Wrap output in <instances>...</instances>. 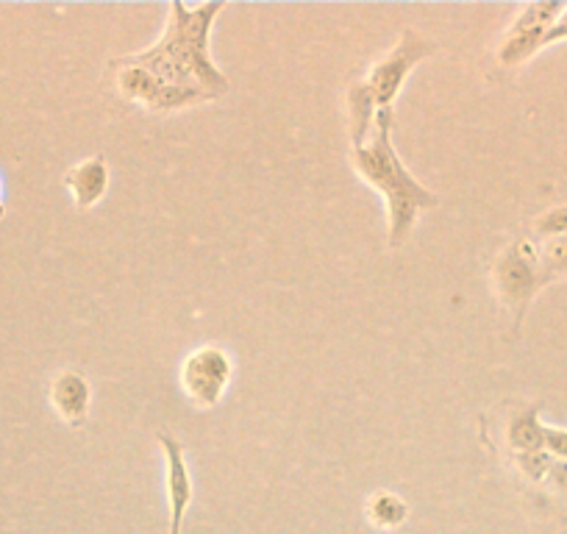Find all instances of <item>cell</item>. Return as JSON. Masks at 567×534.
Returning <instances> with one entry per match:
<instances>
[{"label": "cell", "instance_id": "6da1fadb", "mask_svg": "<svg viewBox=\"0 0 567 534\" xmlns=\"http://www.w3.org/2000/svg\"><path fill=\"white\" fill-rule=\"evenodd\" d=\"M226 3L187 7L182 0H173L159 40L145 51L128 53L125 59L154 73L162 84L173 90L195 92L206 103L220 101L228 95L231 84L212 62L209 37Z\"/></svg>", "mask_w": 567, "mask_h": 534}, {"label": "cell", "instance_id": "7a4b0ae2", "mask_svg": "<svg viewBox=\"0 0 567 534\" xmlns=\"http://www.w3.org/2000/svg\"><path fill=\"white\" fill-rule=\"evenodd\" d=\"M392 125H395V109H384L375 114L373 140L351 151V167L368 187L384 195L386 206V243L390 248H401L417 223V217L429 209H437L440 195L423 187L409 173L392 145Z\"/></svg>", "mask_w": 567, "mask_h": 534}, {"label": "cell", "instance_id": "3957f363", "mask_svg": "<svg viewBox=\"0 0 567 534\" xmlns=\"http://www.w3.org/2000/svg\"><path fill=\"white\" fill-rule=\"evenodd\" d=\"M440 51L437 42L425 40L417 31H403L398 45H392L379 62L370 64L368 73L348 86V131H351L353 148L368 143L373 131L375 114L392 109L395 97L401 95L403 84L420 62L432 59Z\"/></svg>", "mask_w": 567, "mask_h": 534}, {"label": "cell", "instance_id": "277c9868", "mask_svg": "<svg viewBox=\"0 0 567 534\" xmlns=\"http://www.w3.org/2000/svg\"><path fill=\"white\" fill-rule=\"evenodd\" d=\"M493 292L506 312L515 315V326H520L523 315L528 312L537 292L548 285L539 265V250L532 239H515L506 245L493 261Z\"/></svg>", "mask_w": 567, "mask_h": 534}, {"label": "cell", "instance_id": "5b68a950", "mask_svg": "<svg viewBox=\"0 0 567 534\" xmlns=\"http://www.w3.org/2000/svg\"><path fill=\"white\" fill-rule=\"evenodd\" d=\"M109 81H112L114 92H117L123 101L134 103V106L145 109V112L154 114H176L184 112V109H193L206 103L204 97L195 95V92L173 90V86L162 84L154 73H148L140 64L128 62L125 57L112 59L106 64Z\"/></svg>", "mask_w": 567, "mask_h": 534}, {"label": "cell", "instance_id": "8992f818", "mask_svg": "<svg viewBox=\"0 0 567 534\" xmlns=\"http://www.w3.org/2000/svg\"><path fill=\"white\" fill-rule=\"evenodd\" d=\"M234 362L226 348L220 346H200L184 357L178 381H182L184 396L189 404L198 410H212L223 401L228 384H231Z\"/></svg>", "mask_w": 567, "mask_h": 534}, {"label": "cell", "instance_id": "52a82bcc", "mask_svg": "<svg viewBox=\"0 0 567 534\" xmlns=\"http://www.w3.org/2000/svg\"><path fill=\"white\" fill-rule=\"evenodd\" d=\"M565 7L567 3L554 0V3H526V7L517 9V14L501 37L498 51H495L501 68H520L539 51H545V34L550 31L554 20L565 12Z\"/></svg>", "mask_w": 567, "mask_h": 534}, {"label": "cell", "instance_id": "ba28073f", "mask_svg": "<svg viewBox=\"0 0 567 534\" xmlns=\"http://www.w3.org/2000/svg\"><path fill=\"white\" fill-rule=\"evenodd\" d=\"M159 449L165 456V490H167V510H171V526L167 534H182L184 517L195 501V482L187 468L184 445L171 434H159Z\"/></svg>", "mask_w": 567, "mask_h": 534}, {"label": "cell", "instance_id": "9c48e42d", "mask_svg": "<svg viewBox=\"0 0 567 534\" xmlns=\"http://www.w3.org/2000/svg\"><path fill=\"white\" fill-rule=\"evenodd\" d=\"M51 407L68 427H84L92 404V387L79 370H59L51 381Z\"/></svg>", "mask_w": 567, "mask_h": 534}, {"label": "cell", "instance_id": "30bf717a", "mask_svg": "<svg viewBox=\"0 0 567 534\" xmlns=\"http://www.w3.org/2000/svg\"><path fill=\"white\" fill-rule=\"evenodd\" d=\"M64 187H68L73 206L79 212L92 209L103 201L109 193V165L103 156H90V160L79 162L64 173Z\"/></svg>", "mask_w": 567, "mask_h": 534}, {"label": "cell", "instance_id": "8fae6325", "mask_svg": "<svg viewBox=\"0 0 567 534\" xmlns=\"http://www.w3.org/2000/svg\"><path fill=\"white\" fill-rule=\"evenodd\" d=\"M539 410L543 404H517L512 407L504 423L506 449L512 454H537L545 451V427L539 423Z\"/></svg>", "mask_w": 567, "mask_h": 534}, {"label": "cell", "instance_id": "7c38bea8", "mask_svg": "<svg viewBox=\"0 0 567 534\" xmlns=\"http://www.w3.org/2000/svg\"><path fill=\"white\" fill-rule=\"evenodd\" d=\"M364 512H368V521L373 523L375 528H384V532L398 528L409 517L406 501H403L401 495L390 493V490H379V493L370 495Z\"/></svg>", "mask_w": 567, "mask_h": 534}, {"label": "cell", "instance_id": "4fadbf2b", "mask_svg": "<svg viewBox=\"0 0 567 534\" xmlns=\"http://www.w3.org/2000/svg\"><path fill=\"white\" fill-rule=\"evenodd\" d=\"M539 250V265H543L545 279L556 281V279H567V234L565 237H554L545 239L543 245H537Z\"/></svg>", "mask_w": 567, "mask_h": 534}, {"label": "cell", "instance_id": "5bb4252c", "mask_svg": "<svg viewBox=\"0 0 567 534\" xmlns=\"http://www.w3.org/2000/svg\"><path fill=\"white\" fill-rule=\"evenodd\" d=\"M534 234H537L539 239H554V237H565L567 234V204L565 206H554V209L543 212V215L537 217V220L532 223Z\"/></svg>", "mask_w": 567, "mask_h": 534}, {"label": "cell", "instance_id": "9a60e30c", "mask_svg": "<svg viewBox=\"0 0 567 534\" xmlns=\"http://www.w3.org/2000/svg\"><path fill=\"white\" fill-rule=\"evenodd\" d=\"M545 451L556 460L567 462V429L545 427Z\"/></svg>", "mask_w": 567, "mask_h": 534}, {"label": "cell", "instance_id": "2e32d148", "mask_svg": "<svg viewBox=\"0 0 567 534\" xmlns=\"http://www.w3.org/2000/svg\"><path fill=\"white\" fill-rule=\"evenodd\" d=\"M561 40H567V7H565V12L554 20V25H550L548 34H545V48L554 45V42H561Z\"/></svg>", "mask_w": 567, "mask_h": 534}, {"label": "cell", "instance_id": "e0dca14e", "mask_svg": "<svg viewBox=\"0 0 567 534\" xmlns=\"http://www.w3.org/2000/svg\"><path fill=\"white\" fill-rule=\"evenodd\" d=\"M7 215V206H3V178H0V217Z\"/></svg>", "mask_w": 567, "mask_h": 534}]
</instances>
